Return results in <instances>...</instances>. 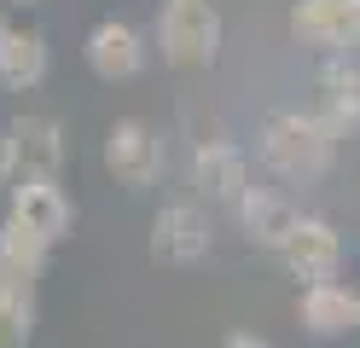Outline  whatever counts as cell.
Here are the masks:
<instances>
[{
  "label": "cell",
  "instance_id": "cell-16",
  "mask_svg": "<svg viewBox=\"0 0 360 348\" xmlns=\"http://www.w3.org/2000/svg\"><path fill=\"white\" fill-rule=\"evenodd\" d=\"M30 325H35L30 290L24 285H0V348H24L30 342Z\"/></svg>",
  "mask_w": 360,
  "mask_h": 348
},
{
  "label": "cell",
  "instance_id": "cell-11",
  "mask_svg": "<svg viewBox=\"0 0 360 348\" xmlns=\"http://www.w3.org/2000/svg\"><path fill=\"white\" fill-rule=\"evenodd\" d=\"M337 262H343V238H337L331 221H314V215H308V221L297 226V238L285 244V267L297 273V278H308V285H331Z\"/></svg>",
  "mask_w": 360,
  "mask_h": 348
},
{
  "label": "cell",
  "instance_id": "cell-10",
  "mask_svg": "<svg viewBox=\"0 0 360 348\" xmlns=\"http://www.w3.org/2000/svg\"><path fill=\"white\" fill-rule=\"evenodd\" d=\"M6 134H12V157H18V174H24V180H53L58 174L64 134H58L53 116H18Z\"/></svg>",
  "mask_w": 360,
  "mask_h": 348
},
{
  "label": "cell",
  "instance_id": "cell-5",
  "mask_svg": "<svg viewBox=\"0 0 360 348\" xmlns=\"http://www.w3.org/2000/svg\"><path fill=\"white\" fill-rule=\"evenodd\" d=\"M105 169L117 174L122 186H151L157 174H163V146H157V134L146 122H117L105 134Z\"/></svg>",
  "mask_w": 360,
  "mask_h": 348
},
{
  "label": "cell",
  "instance_id": "cell-14",
  "mask_svg": "<svg viewBox=\"0 0 360 348\" xmlns=\"http://www.w3.org/2000/svg\"><path fill=\"white\" fill-rule=\"evenodd\" d=\"M320 122L331 134L360 128V70L354 64H331L320 76Z\"/></svg>",
  "mask_w": 360,
  "mask_h": 348
},
{
  "label": "cell",
  "instance_id": "cell-17",
  "mask_svg": "<svg viewBox=\"0 0 360 348\" xmlns=\"http://www.w3.org/2000/svg\"><path fill=\"white\" fill-rule=\"evenodd\" d=\"M18 174V157H12V134H0V180Z\"/></svg>",
  "mask_w": 360,
  "mask_h": 348
},
{
  "label": "cell",
  "instance_id": "cell-7",
  "mask_svg": "<svg viewBox=\"0 0 360 348\" xmlns=\"http://www.w3.org/2000/svg\"><path fill=\"white\" fill-rule=\"evenodd\" d=\"M238 221H244V232H250V244H262V250H279L285 255V244L297 238V226L308 221L290 198H279V192H267V186H250V198L238 203Z\"/></svg>",
  "mask_w": 360,
  "mask_h": 348
},
{
  "label": "cell",
  "instance_id": "cell-2",
  "mask_svg": "<svg viewBox=\"0 0 360 348\" xmlns=\"http://www.w3.org/2000/svg\"><path fill=\"white\" fill-rule=\"evenodd\" d=\"M157 46L163 58L192 70V64H215L221 53V12L210 0H163L157 12Z\"/></svg>",
  "mask_w": 360,
  "mask_h": 348
},
{
  "label": "cell",
  "instance_id": "cell-9",
  "mask_svg": "<svg viewBox=\"0 0 360 348\" xmlns=\"http://www.w3.org/2000/svg\"><path fill=\"white\" fill-rule=\"evenodd\" d=\"M87 64H94V76L105 82H128L134 70L146 64V46H140V30L122 18H105L87 30Z\"/></svg>",
  "mask_w": 360,
  "mask_h": 348
},
{
  "label": "cell",
  "instance_id": "cell-15",
  "mask_svg": "<svg viewBox=\"0 0 360 348\" xmlns=\"http://www.w3.org/2000/svg\"><path fill=\"white\" fill-rule=\"evenodd\" d=\"M41 262H47V244L35 238V232H24L18 221L0 226V285H35L41 278Z\"/></svg>",
  "mask_w": 360,
  "mask_h": 348
},
{
  "label": "cell",
  "instance_id": "cell-8",
  "mask_svg": "<svg viewBox=\"0 0 360 348\" xmlns=\"http://www.w3.org/2000/svg\"><path fill=\"white\" fill-rule=\"evenodd\" d=\"M12 221L35 232L41 244H58L70 232V198L53 180H24V186H12Z\"/></svg>",
  "mask_w": 360,
  "mask_h": 348
},
{
  "label": "cell",
  "instance_id": "cell-13",
  "mask_svg": "<svg viewBox=\"0 0 360 348\" xmlns=\"http://www.w3.org/2000/svg\"><path fill=\"white\" fill-rule=\"evenodd\" d=\"M47 76V41L24 23H0V87H35Z\"/></svg>",
  "mask_w": 360,
  "mask_h": 348
},
{
  "label": "cell",
  "instance_id": "cell-6",
  "mask_svg": "<svg viewBox=\"0 0 360 348\" xmlns=\"http://www.w3.org/2000/svg\"><path fill=\"white\" fill-rule=\"evenodd\" d=\"M192 186L215 203H244L250 198V162H244L238 146H227V139H210V146H198L192 157Z\"/></svg>",
  "mask_w": 360,
  "mask_h": 348
},
{
  "label": "cell",
  "instance_id": "cell-4",
  "mask_svg": "<svg viewBox=\"0 0 360 348\" xmlns=\"http://www.w3.org/2000/svg\"><path fill=\"white\" fill-rule=\"evenodd\" d=\"M151 255L169 267H192L210 255V215L198 203H163L151 221Z\"/></svg>",
  "mask_w": 360,
  "mask_h": 348
},
{
  "label": "cell",
  "instance_id": "cell-12",
  "mask_svg": "<svg viewBox=\"0 0 360 348\" xmlns=\"http://www.w3.org/2000/svg\"><path fill=\"white\" fill-rule=\"evenodd\" d=\"M297 319L308 325L314 337H343L349 325H360V296L343 290L337 278H331V285H302V296H297Z\"/></svg>",
  "mask_w": 360,
  "mask_h": 348
},
{
  "label": "cell",
  "instance_id": "cell-18",
  "mask_svg": "<svg viewBox=\"0 0 360 348\" xmlns=\"http://www.w3.org/2000/svg\"><path fill=\"white\" fill-rule=\"evenodd\" d=\"M227 348H267L256 331H238V337H227Z\"/></svg>",
  "mask_w": 360,
  "mask_h": 348
},
{
  "label": "cell",
  "instance_id": "cell-3",
  "mask_svg": "<svg viewBox=\"0 0 360 348\" xmlns=\"http://www.w3.org/2000/svg\"><path fill=\"white\" fill-rule=\"evenodd\" d=\"M290 35L326 53H354L360 46V0H297L290 6Z\"/></svg>",
  "mask_w": 360,
  "mask_h": 348
},
{
  "label": "cell",
  "instance_id": "cell-1",
  "mask_svg": "<svg viewBox=\"0 0 360 348\" xmlns=\"http://www.w3.org/2000/svg\"><path fill=\"white\" fill-rule=\"evenodd\" d=\"M331 151H337V134L314 110H274L262 122V162L279 180H302V186L320 180L331 169Z\"/></svg>",
  "mask_w": 360,
  "mask_h": 348
}]
</instances>
